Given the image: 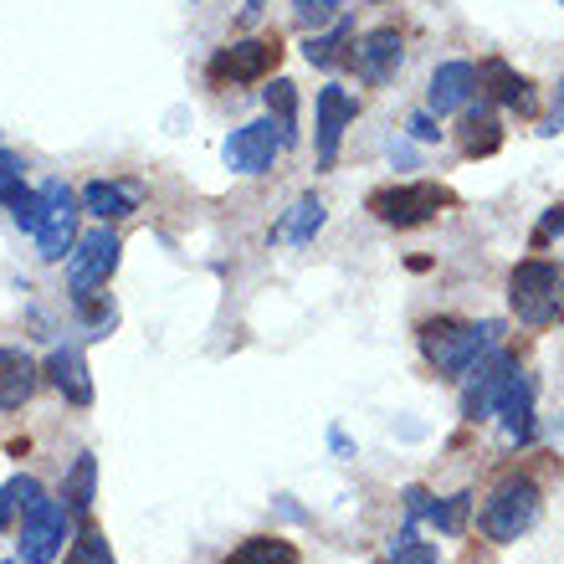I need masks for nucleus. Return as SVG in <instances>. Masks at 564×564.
Instances as JSON below:
<instances>
[{"label":"nucleus","instance_id":"f257e3e1","mask_svg":"<svg viewBox=\"0 0 564 564\" xmlns=\"http://www.w3.org/2000/svg\"><path fill=\"white\" fill-rule=\"evenodd\" d=\"M498 334H503V324H492V318H482V324H473V318H426L416 328V344L431 359V370L446 375V380H462L488 349H498Z\"/></svg>","mask_w":564,"mask_h":564},{"label":"nucleus","instance_id":"f03ea898","mask_svg":"<svg viewBox=\"0 0 564 564\" xmlns=\"http://www.w3.org/2000/svg\"><path fill=\"white\" fill-rule=\"evenodd\" d=\"M508 303L519 313L523 324H554L564 308V268L560 262H544V257H529L519 268L508 272Z\"/></svg>","mask_w":564,"mask_h":564},{"label":"nucleus","instance_id":"7ed1b4c3","mask_svg":"<svg viewBox=\"0 0 564 564\" xmlns=\"http://www.w3.org/2000/svg\"><path fill=\"white\" fill-rule=\"evenodd\" d=\"M539 508H544V498H539L534 477H508V482H498L488 508H482V534L492 544H513V539H523L539 523Z\"/></svg>","mask_w":564,"mask_h":564},{"label":"nucleus","instance_id":"20e7f679","mask_svg":"<svg viewBox=\"0 0 564 564\" xmlns=\"http://www.w3.org/2000/svg\"><path fill=\"white\" fill-rule=\"evenodd\" d=\"M370 216L380 226H395V231H411V226H426L431 216H442V206H452V195L431 180H411V185H386L375 191L370 200Z\"/></svg>","mask_w":564,"mask_h":564},{"label":"nucleus","instance_id":"39448f33","mask_svg":"<svg viewBox=\"0 0 564 564\" xmlns=\"http://www.w3.org/2000/svg\"><path fill=\"white\" fill-rule=\"evenodd\" d=\"M282 62V42L278 36H247V42H231L210 57L206 77L216 88H252L262 77H272V67Z\"/></svg>","mask_w":564,"mask_h":564},{"label":"nucleus","instance_id":"423d86ee","mask_svg":"<svg viewBox=\"0 0 564 564\" xmlns=\"http://www.w3.org/2000/svg\"><path fill=\"white\" fill-rule=\"evenodd\" d=\"M77 247V195L67 180H46L42 185V221H36V252L46 262L73 257Z\"/></svg>","mask_w":564,"mask_h":564},{"label":"nucleus","instance_id":"0eeeda50","mask_svg":"<svg viewBox=\"0 0 564 564\" xmlns=\"http://www.w3.org/2000/svg\"><path fill=\"white\" fill-rule=\"evenodd\" d=\"M119 237L108 231V221L98 226V231H88V237L77 241V252L67 257V282H73V293H93V288H108V278L119 272Z\"/></svg>","mask_w":564,"mask_h":564},{"label":"nucleus","instance_id":"6e6552de","mask_svg":"<svg viewBox=\"0 0 564 564\" xmlns=\"http://www.w3.org/2000/svg\"><path fill=\"white\" fill-rule=\"evenodd\" d=\"M67 503L57 498H36L26 508V519H21V564H52L62 550V539H67Z\"/></svg>","mask_w":564,"mask_h":564},{"label":"nucleus","instance_id":"1a4fd4ad","mask_svg":"<svg viewBox=\"0 0 564 564\" xmlns=\"http://www.w3.org/2000/svg\"><path fill=\"white\" fill-rule=\"evenodd\" d=\"M513 370H519V359L508 355V349H488L473 370L462 375V380H467V390H462V416H467V421L488 416L492 401H498V390L508 386V375H513Z\"/></svg>","mask_w":564,"mask_h":564},{"label":"nucleus","instance_id":"9d476101","mask_svg":"<svg viewBox=\"0 0 564 564\" xmlns=\"http://www.w3.org/2000/svg\"><path fill=\"white\" fill-rule=\"evenodd\" d=\"M278 149H282V134H278V123L272 119H257V123H241L237 134L226 139V164L237 170V175H268L272 160H278Z\"/></svg>","mask_w":564,"mask_h":564},{"label":"nucleus","instance_id":"9b49d317","mask_svg":"<svg viewBox=\"0 0 564 564\" xmlns=\"http://www.w3.org/2000/svg\"><path fill=\"white\" fill-rule=\"evenodd\" d=\"M355 73L370 83V88H386V83H395V73H401V62H405V42H401V31L395 26H380L370 31V36H359L355 46Z\"/></svg>","mask_w":564,"mask_h":564},{"label":"nucleus","instance_id":"f8f14e48","mask_svg":"<svg viewBox=\"0 0 564 564\" xmlns=\"http://www.w3.org/2000/svg\"><path fill=\"white\" fill-rule=\"evenodd\" d=\"M359 119V104L349 98L344 88H318V123H313V144H318V164H334L339 160V139L344 129Z\"/></svg>","mask_w":564,"mask_h":564},{"label":"nucleus","instance_id":"ddd939ff","mask_svg":"<svg viewBox=\"0 0 564 564\" xmlns=\"http://www.w3.org/2000/svg\"><path fill=\"white\" fill-rule=\"evenodd\" d=\"M467 513H473V492L431 498L426 488H405V529H416V519H426L431 529H442V534H462V529H467Z\"/></svg>","mask_w":564,"mask_h":564},{"label":"nucleus","instance_id":"4468645a","mask_svg":"<svg viewBox=\"0 0 564 564\" xmlns=\"http://www.w3.org/2000/svg\"><path fill=\"white\" fill-rule=\"evenodd\" d=\"M477 83H482V77H477L473 62H442V67L431 73L426 108H431V113H457V108L473 104Z\"/></svg>","mask_w":564,"mask_h":564},{"label":"nucleus","instance_id":"2eb2a0df","mask_svg":"<svg viewBox=\"0 0 564 564\" xmlns=\"http://www.w3.org/2000/svg\"><path fill=\"white\" fill-rule=\"evenodd\" d=\"M144 206V185L139 180H93L83 185V210L98 216V221H123Z\"/></svg>","mask_w":564,"mask_h":564},{"label":"nucleus","instance_id":"dca6fc26","mask_svg":"<svg viewBox=\"0 0 564 564\" xmlns=\"http://www.w3.org/2000/svg\"><path fill=\"white\" fill-rule=\"evenodd\" d=\"M492 411H498V421H503L508 442H529V436H534V380H529L523 370H513L508 375V386L498 390Z\"/></svg>","mask_w":564,"mask_h":564},{"label":"nucleus","instance_id":"f3484780","mask_svg":"<svg viewBox=\"0 0 564 564\" xmlns=\"http://www.w3.org/2000/svg\"><path fill=\"white\" fill-rule=\"evenodd\" d=\"M42 375L62 390V395H67V405H93V375H88V359H83V349H77V344L52 349V355H46V365H42Z\"/></svg>","mask_w":564,"mask_h":564},{"label":"nucleus","instance_id":"a211bd4d","mask_svg":"<svg viewBox=\"0 0 564 564\" xmlns=\"http://www.w3.org/2000/svg\"><path fill=\"white\" fill-rule=\"evenodd\" d=\"M42 386V365L26 349H0V411H21Z\"/></svg>","mask_w":564,"mask_h":564},{"label":"nucleus","instance_id":"6ab92c4d","mask_svg":"<svg viewBox=\"0 0 564 564\" xmlns=\"http://www.w3.org/2000/svg\"><path fill=\"white\" fill-rule=\"evenodd\" d=\"M482 83H488V98L492 104H503V108H513V113H534L539 108V98H534V83L523 73H513L503 57H492V62H482Z\"/></svg>","mask_w":564,"mask_h":564},{"label":"nucleus","instance_id":"aec40b11","mask_svg":"<svg viewBox=\"0 0 564 564\" xmlns=\"http://www.w3.org/2000/svg\"><path fill=\"white\" fill-rule=\"evenodd\" d=\"M462 154L467 160H488V154H498L503 149V129H498V119H492V108L488 104H467L462 108Z\"/></svg>","mask_w":564,"mask_h":564},{"label":"nucleus","instance_id":"412c9836","mask_svg":"<svg viewBox=\"0 0 564 564\" xmlns=\"http://www.w3.org/2000/svg\"><path fill=\"white\" fill-rule=\"evenodd\" d=\"M324 200H318V195H297V206L288 210V216H282L278 226H272V237L278 241H297V247H303V241H313L318 237V231H324Z\"/></svg>","mask_w":564,"mask_h":564},{"label":"nucleus","instance_id":"4be33fe9","mask_svg":"<svg viewBox=\"0 0 564 564\" xmlns=\"http://www.w3.org/2000/svg\"><path fill=\"white\" fill-rule=\"evenodd\" d=\"M62 498H67V513H73V519H88L93 498H98V457H93V452H83V457L73 462V473L62 482Z\"/></svg>","mask_w":564,"mask_h":564},{"label":"nucleus","instance_id":"5701e85b","mask_svg":"<svg viewBox=\"0 0 564 564\" xmlns=\"http://www.w3.org/2000/svg\"><path fill=\"white\" fill-rule=\"evenodd\" d=\"M355 42V21L349 15H339L328 31H313L308 42H303V57L313 62V67H339L344 62V46Z\"/></svg>","mask_w":564,"mask_h":564},{"label":"nucleus","instance_id":"b1692460","mask_svg":"<svg viewBox=\"0 0 564 564\" xmlns=\"http://www.w3.org/2000/svg\"><path fill=\"white\" fill-rule=\"evenodd\" d=\"M221 564H297V550L278 534H257V539H241Z\"/></svg>","mask_w":564,"mask_h":564},{"label":"nucleus","instance_id":"393cba45","mask_svg":"<svg viewBox=\"0 0 564 564\" xmlns=\"http://www.w3.org/2000/svg\"><path fill=\"white\" fill-rule=\"evenodd\" d=\"M268 119L278 123L282 149H293L297 144V88L288 83V77H278V83L268 88Z\"/></svg>","mask_w":564,"mask_h":564},{"label":"nucleus","instance_id":"a878e982","mask_svg":"<svg viewBox=\"0 0 564 564\" xmlns=\"http://www.w3.org/2000/svg\"><path fill=\"white\" fill-rule=\"evenodd\" d=\"M42 498V482L36 477H11V482H0V534L11 529V523L26 519V508Z\"/></svg>","mask_w":564,"mask_h":564},{"label":"nucleus","instance_id":"bb28decb","mask_svg":"<svg viewBox=\"0 0 564 564\" xmlns=\"http://www.w3.org/2000/svg\"><path fill=\"white\" fill-rule=\"evenodd\" d=\"M67 564H113V544H108V534L93 519H83L73 550H67Z\"/></svg>","mask_w":564,"mask_h":564},{"label":"nucleus","instance_id":"cd10ccee","mask_svg":"<svg viewBox=\"0 0 564 564\" xmlns=\"http://www.w3.org/2000/svg\"><path fill=\"white\" fill-rule=\"evenodd\" d=\"M386 564H436V550L426 539H416V529H401L395 544H390V560Z\"/></svg>","mask_w":564,"mask_h":564},{"label":"nucleus","instance_id":"c85d7f7f","mask_svg":"<svg viewBox=\"0 0 564 564\" xmlns=\"http://www.w3.org/2000/svg\"><path fill=\"white\" fill-rule=\"evenodd\" d=\"M293 11L303 26H324V21H339V0H293Z\"/></svg>","mask_w":564,"mask_h":564},{"label":"nucleus","instance_id":"c756f323","mask_svg":"<svg viewBox=\"0 0 564 564\" xmlns=\"http://www.w3.org/2000/svg\"><path fill=\"white\" fill-rule=\"evenodd\" d=\"M436 119H442V113H431V108H426V113H411V123H405V129H411V139H421V144H436V139H442V123H436Z\"/></svg>","mask_w":564,"mask_h":564},{"label":"nucleus","instance_id":"7c9ffc66","mask_svg":"<svg viewBox=\"0 0 564 564\" xmlns=\"http://www.w3.org/2000/svg\"><path fill=\"white\" fill-rule=\"evenodd\" d=\"M554 237H564V206L544 210V221H539V231H534V247H550Z\"/></svg>","mask_w":564,"mask_h":564},{"label":"nucleus","instance_id":"2f4dec72","mask_svg":"<svg viewBox=\"0 0 564 564\" xmlns=\"http://www.w3.org/2000/svg\"><path fill=\"white\" fill-rule=\"evenodd\" d=\"M15 185H21V160H15L11 149H0V200H6Z\"/></svg>","mask_w":564,"mask_h":564},{"label":"nucleus","instance_id":"473e14b6","mask_svg":"<svg viewBox=\"0 0 564 564\" xmlns=\"http://www.w3.org/2000/svg\"><path fill=\"white\" fill-rule=\"evenodd\" d=\"M539 134H564V88H560V104H554V113L544 119V129Z\"/></svg>","mask_w":564,"mask_h":564},{"label":"nucleus","instance_id":"72a5a7b5","mask_svg":"<svg viewBox=\"0 0 564 564\" xmlns=\"http://www.w3.org/2000/svg\"><path fill=\"white\" fill-rule=\"evenodd\" d=\"M262 6H268V0H247V21H257V15H262Z\"/></svg>","mask_w":564,"mask_h":564},{"label":"nucleus","instance_id":"f704fd0d","mask_svg":"<svg viewBox=\"0 0 564 564\" xmlns=\"http://www.w3.org/2000/svg\"><path fill=\"white\" fill-rule=\"evenodd\" d=\"M560 6H564V0H560Z\"/></svg>","mask_w":564,"mask_h":564}]
</instances>
